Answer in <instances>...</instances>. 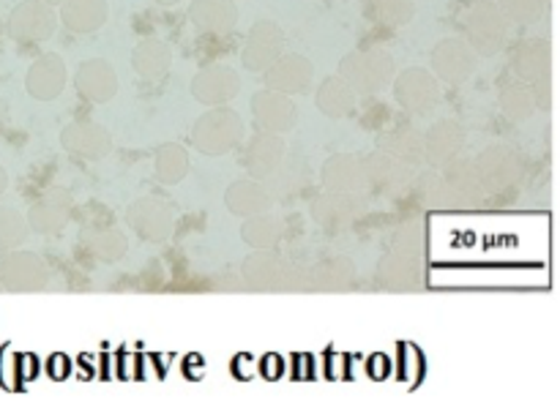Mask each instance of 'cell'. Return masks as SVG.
<instances>
[{
	"label": "cell",
	"instance_id": "1",
	"mask_svg": "<svg viewBox=\"0 0 560 401\" xmlns=\"http://www.w3.org/2000/svg\"><path fill=\"white\" fill-rule=\"evenodd\" d=\"M3 186H5V175H3V169H0V191H3Z\"/></svg>",
	"mask_w": 560,
	"mask_h": 401
}]
</instances>
